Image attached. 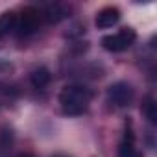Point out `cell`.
Masks as SVG:
<instances>
[{
  "label": "cell",
  "mask_w": 157,
  "mask_h": 157,
  "mask_svg": "<svg viewBox=\"0 0 157 157\" xmlns=\"http://www.w3.org/2000/svg\"><path fill=\"white\" fill-rule=\"evenodd\" d=\"M118 21H120V10H118V8H113V6L100 10L98 15H96V26H98L100 30L113 28Z\"/></svg>",
  "instance_id": "obj_6"
},
{
  "label": "cell",
  "mask_w": 157,
  "mask_h": 157,
  "mask_svg": "<svg viewBox=\"0 0 157 157\" xmlns=\"http://www.w3.org/2000/svg\"><path fill=\"white\" fill-rule=\"evenodd\" d=\"M135 98V91L128 82H115L107 87V102L115 107H128Z\"/></svg>",
  "instance_id": "obj_4"
},
{
  "label": "cell",
  "mask_w": 157,
  "mask_h": 157,
  "mask_svg": "<svg viewBox=\"0 0 157 157\" xmlns=\"http://www.w3.org/2000/svg\"><path fill=\"white\" fill-rule=\"evenodd\" d=\"M118 157H142L140 151L135 148V135L131 129H126L124 139L118 146Z\"/></svg>",
  "instance_id": "obj_7"
},
{
  "label": "cell",
  "mask_w": 157,
  "mask_h": 157,
  "mask_svg": "<svg viewBox=\"0 0 157 157\" xmlns=\"http://www.w3.org/2000/svg\"><path fill=\"white\" fill-rule=\"evenodd\" d=\"M140 111H142V115L146 117V120L153 126V124H157V111H155V100H153V96L150 94V96H146V100L142 102V107H140Z\"/></svg>",
  "instance_id": "obj_10"
},
{
  "label": "cell",
  "mask_w": 157,
  "mask_h": 157,
  "mask_svg": "<svg viewBox=\"0 0 157 157\" xmlns=\"http://www.w3.org/2000/svg\"><path fill=\"white\" fill-rule=\"evenodd\" d=\"M54 157H68V155H65V153H57V155H54Z\"/></svg>",
  "instance_id": "obj_13"
},
{
  "label": "cell",
  "mask_w": 157,
  "mask_h": 157,
  "mask_svg": "<svg viewBox=\"0 0 157 157\" xmlns=\"http://www.w3.org/2000/svg\"><path fill=\"white\" fill-rule=\"evenodd\" d=\"M43 24V17H41V10L28 6L21 11V15H17V24H15V35L19 37H28L32 33H35L39 30V26Z\"/></svg>",
  "instance_id": "obj_2"
},
{
  "label": "cell",
  "mask_w": 157,
  "mask_h": 157,
  "mask_svg": "<svg viewBox=\"0 0 157 157\" xmlns=\"http://www.w3.org/2000/svg\"><path fill=\"white\" fill-rule=\"evenodd\" d=\"M137 39V32L133 28H122L118 30L117 33H111V35H105L102 37V46L107 50V52H113V54H118V52H124L128 50Z\"/></svg>",
  "instance_id": "obj_3"
},
{
  "label": "cell",
  "mask_w": 157,
  "mask_h": 157,
  "mask_svg": "<svg viewBox=\"0 0 157 157\" xmlns=\"http://www.w3.org/2000/svg\"><path fill=\"white\" fill-rule=\"evenodd\" d=\"M13 144V131L11 128H2L0 129V153H6Z\"/></svg>",
  "instance_id": "obj_11"
},
{
  "label": "cell",
  "mask_w": 157,
  "mask_h": 157,
  "mask_svg": "<svg viewBox=\"0 0 157 157\" xmlns=\"http://www.w3.org/2000/svg\"><path fill=\"white\" fill-rule=\"evenodd\" d=\"M15 24H17V13L15 11H6L0 15V37L10 35L15 32Z\"/></svg>",
  "instance_id": "obj_9"
},
{
  "label": "cell",
  "mask_w": 157,
  "mask_h": 157,
  "mask_svg": "<svg viewBox=\"0 0 157 157\" xmlns=\"http://www.w3.org/2000/svg\"><path fill=\"white\" fill-rule=\"evenodd\" d=\"M41 17L46 24H59L68 17V8L63 4H48L41 10Z\"/></svg>",
  "instance_id": "obj_5"
},
{
  "label": "cell",
  "mask_w": 157,
  "mask_h": 157,
  "mask_svg": "<svg viewBox=\"0 0 157 157\" xmlns=\"http://www.w3.org/2000/svg\"><path fill=\"white\" fill-rule=\"evenodd\" d=\"M94 93L85 87V85H67L63 87V91L59 93V104L65 115L68 117H78V115H83L93 100Z\"/></svg>",
  "instance_id": "obj_1"
},
{
  "label": "cell",
  "mask_w": 157,
  "mask_h": 157,
  "mask_svg": "<svg viewBox=\"0 0 157 157\" xmlns=\"http://www.w3.org/2000/svg\"><path fill=\"white\" fill-rule=\"evenodd\" d=\"M0 48H2V37H0Z\"/></svg>",
  "instance_id": "obj_14"
},
{
  "label": "cell",
  "mask_w": 157,
  "mask_h": 157,
  "mask_svg": "<svg viewBox=\"0 0 157 157\" xmlns=\"http://www.w3.org/2000/svg\"><path fill=\"white\" fill-rule=\"evenodd\" d=\"M50 80H52L50 70L44 68V67H39V68L32 70V74H30V82H32V85H33L35 89H43V87H46V85L50 83Z\"/></svg>",
  "instance_id": "obj_8"
},
{
  "label": "cell",
  "mask_w": 157,
  "mask_h": 157,
  "mask_svg": "<svg viewBox=\"0 0 157 157\" xmlns=\"http://www.w3.org/2000/svg\"><path fill=\"white\" fill-rule=\"evenodd\" d=\"M15 157H35V155H32V153H19V155H15Z\"/></svg>",
  "instance_id": "obj_12"
}]
</instances>
